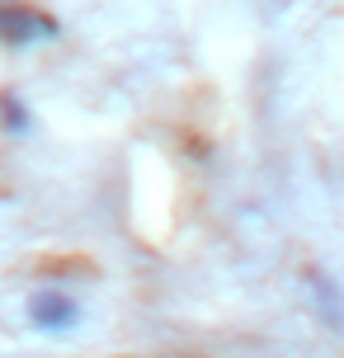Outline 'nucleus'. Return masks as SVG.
I'll use <instances>...</instances> for the list:
<instances>
[{"label": "nucleus", "mask_w": 344, "mask_h": 358, "mask_svg": "<svg viewBox=\"0 0 344 358\" xmlns=\"http://www.w3.org/2000/svg\"><path fill=\"white\" fill-rule=\"evenodd\" d=\"M62 38V24L52 15H43L29 0H0V43L5 48H43V43H57Z\"/></svg>", "instance_id": "f257e3e1"}, {"label": "nucleus", "mask_w": 344, "mask_h": 358, "mask_svg": "<svg viewBox=\"0 0 344 358\" xmlns=\"http://www.w3.org/2000/svg\"><path fill=\"white\" fill-rule=\"evenodd\" d=\"M80 302H76L71 292H62V287H43L29 297V325H34L38 335H71L76 325H80Z\"/></svg>", "instance_id": "f03ea898"}, {"label": "nucleus", "mask_w": 344, "mask_h": 358, "mask_svg": "<svg viewBox=\"0 0 344 358\" xmlns=\"http://www.w3.org/2000/svg\"><path fill=\"white\" fill-rule=\"evenodd\" d=\"M0 127L10 137H29L34 132V108L24 104L19 94H0Z\"/></svg>", "instance_id": "7ed1b4c3"}]
</instances>
